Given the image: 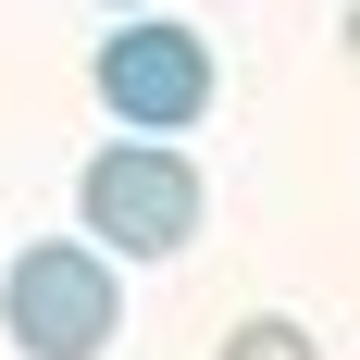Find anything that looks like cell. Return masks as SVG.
<instances>
[{"label": "cell", "mask_w": 360, "mask_h": 360, "mask_svg": "<svg viewBox=\"0 0 360 360\" xmlns=\"http://www.w3.org/2000/svg\"><path fill=\"white\" fill-rule=\"evenodd\" d=\"M199 212H212V186H199V162H186L174 137H112L100 162L75 174V224H87L112 261H174L186 236H199Z\"/></svg>", "instance_id": "obj_1"}, {"label": "cell", "mask_w": 360, "mask_h": 360, "mask_svg": "<svg viewBox=\"0 0 360 360\" xmlns=\"http://www.w3.org/2000/svg\"><path fill=\"white\" fill-rule=\"evenodd\" d=\"M87 87H100V112L124 137H186V124L224 100V63H212V37L174 25V13H124V25L100 37Z\"/></svg>", "instance_id": "obj_2"}, {"label": "cell", "mask_w": 360, "mask_h": 360, "mask_svg": "<svg viewBox=\"0 0 360 360\" xmlns=\"http://www.w3.org/2000/svg\"><path fill=\"white\" fill-rule=\"evenodd\" d=\"M112 323H124V286H112V249L100 236H50L0 274V335L25 360H100Z\"/></svg>", "instance_id": "obj_3"}, {"label": "cell", "mask_w": 360, "mask_h": 360, "mask_svg": "<svg viewBox=\"0 0 360 360\" xmlns=\"http://www.w3.org/2000/svg\"><path fill=\"white\" fill-rule=\"evenodd\" d=\"M224 360H323V335H311V323H286V311H261V323H236V335H224Z\"/></svg>", "instance_id": "obj_4"}, {"label": "cell", "mask_w": 360, "mask_h": 360, "mask_svg": "<svg viewBox=\"0 0 360 360\" xmlns=\"http://www.w3.org/2000/svg\"><path fill=\"white\" fill-rule=\"evenodd\" d=\"M348 75H360V0H348Z\"/></svg>", "instance_id": "obj_5"}, {"label": "cell", "mask_w": 360, "mask_h": 360, "mask_svg": "<svg viewBox=\"0 0 360 360\" xmlns=\"http://www.w3.org/2000/svg\"><path fill=\"white\" fill-rule=\"evenodd\" d=\"M100 13H149V0H100Z\"/></svg>", "instance_id": "obj_6"}]
</instances>
